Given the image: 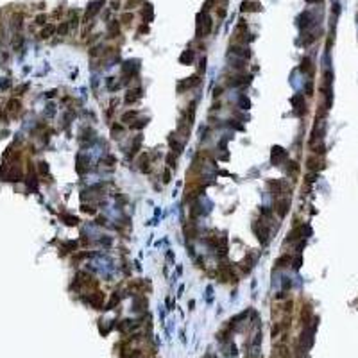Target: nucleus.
<instances>
[{
    "label": "nucleus",
    "mask_w": 358,
    "mask_h": 358,
    "mask_svg": "<svg viewBox=\"0 0 358 358\" xmlns=\"http://www.w3.org/2000/svg\"><path fill=\"white\" fill-rule=\"evenodd\" d=\"M99 6H102V2H91L90 6H88V11H86V18H90V16H93V14H97L99 13Z\"/></svg>",
    "instance_id": "9d476101"
},
{
    "label": "nucleus",
    "mask_w": 358,
    "mask_h": 358,
    "mask_svg": "<svg viewBox=\"0 0 358 358\" xmlns=\"http://www.w3.org/2000/svg\"><path fill=\"white\" fill-rule=\"evenodd\" d=\"M142 97V90L138 88V90H131L129 93H127V97H126V102L127 104H131V102H134V100H138Z\"/></svg>",
    "instance_id": "1a4fd4ad"
},
{
    "label": "nucleus",
    "mask_w": 358,
    "mask_h": 358,
    "mask_svg": "<svg viewBox=\"0 0 358 358\" xmlns=\"http://www.w3.org/2000/svg\"><path fill=\"white\" fill-rule=\"evenodd\" d=\"M220 93H222V88H215V93H213V95H215V97H219Z\"/></svg>",
    "instance_id": "e433bc0d"
},
{
    "label": "nucleus",
    "mask_w": 358,
    "mask_h": 358,
    "mask_svg": "<svg viewBox=\"0 0 358 358\" xmlns=\"http://www.w3.org/2000/svg\"><path fill=\"white\" fill-rule=\"evenodd\" d=\"M149 122V118H143V120H136V124H133V129H142V127H145Z\"/></svg>",
    "instance_id": "412c9836"
},
{
    "label": "nucleus",
    "mask_w": 358,
    "mask_h": 358,
    "mask_svg": "<svg viewBox=\"0 0 358 358\" xmlns=\"http://www.w3.org/2000/svg\"><path fill=\"white\" fill-rule=\"evenodd\" d=\"M136 111H127V113H124L122 115V122H129V120H134L136 118Z\"/></svg>",
    "instance_id": "f3484780"
},
{
    "label": "nucleus",
    "mask_w": 358,
    "mask_h": 358,
    "mask_svg": "<svg viewBox=\"0 0 358 358\" xmlns=\"http://www.w3.org/2000/svg\"><path fill=\"white\" fill-rule=\"evenodd\" d=\"M310 20H312V14L306 11V13H303V14L299 16V21H297V23H299V27H301V29H308V27L312 25V21H310Z\"/></svg>",
    "instance_id": "0eeeda50"
},
{
    "label": "nucleus",
    "mask_w": 358,
    "mask_h": 358,
    "mask_svg": "<svg viewBox=\"0 0 358 358\" xmlns=\"http://www.w3.org/2000/svg\"><path fill=\"white\" fill-rule=\"evenodd\" d=\"M120 31V27H118V21H113V23H109V36H116Z\"/></svg>",
    "instance_id": "a211bd4d"
},
{
    "label": "nucleus",
    "mask_w": 358,
    "mask_h": 358,
    "mask_svg": "<svg viewBox=\"0 0 358 358\" xmlns=\"http://www.w3.org/2000/svg\"><path fill=\"white\" fill-rule=\"evenodd\" d=\"M240 106H242V109H249V106H251L249 99L247 97H240Z\"/></svg>",
    "instance_id": "393cba45"
},
{
    "label": "nucleus",
    "mask_w": 358,
    "mask_h": 358,
    "mask_svg": "<svg viewBox=\"0 0 358 358\" xmlns=\"http://www.w3.org/2000/svg\"><path fill=\"white\" fill-rule=\"evenodd\" d=\"M147 16H149V20L152 18V6H145V9H143V18H145V21H147Z\"/></svg>",
    "instance_id": "5701e85b"
},
{
    "label": "nucleus",
    "mask_w": 358,
    "mask_h": 358,
    "mask_svg": "<svg viewBox=\"0 0 358 358\" xmlns=\"http://www.w3.org/2000/svg\"><path fill=\"white\" fill-rule=\"evenodd\" d=\"M140 145H142V136H138L136 140H134V145L131 147V154H136L138 149H140Z\"/></svg>",
    "instance_id": "4be33fe9"
},
{
    "label": "nucleus",
    "mask_w": 358,
    "mask_h": 358,
    "mask_svg": "<svg viewBox=\"0 0 358 358\" xmlns=\"http://www.w3.org/2000/svg\"><path fill=\"white\" fill-rule=\"evenodd\" d=\"M262 9V6L258 4V2H249V0H245V2H242V11L245 13V11H260Z\"/></svg>",
    "instance_id": "6e6552de"
},
{
    "label": "nucleus",
    "mask_w": 358,
    "mask_h": 358,
    "mask_svg": "<svg viewBox=\"0 0 358 358\" xmlns=\"http://www.w3.org/2000/svg\"><path fill=\"white\" fill-rule=\"evenodd\" d=\"M193 59H195V54H193V50L190 49V50H185V52L181 54L179 63H181V64H192V63H193Z\"/></svg>",
    "instance_id": "39448f33"
},
{
    "label": "nucleus",
    "mask_w": 358,
    "mask_h": 358,
    "mask_svg": "<svg viewBox=\"0 0 358 358\" xmlns=\"http://www.w3.org/2000/svg\"><path fill=\"white\" fill-rule=\"evenodd\" d=\"M45 18H47L45 14H40V16L36 18V21H38V23H45Z\"/></svg>",
    "instance_id": "72a5a7b5"
},
{
    "label": "nucleus",
    "mask_w": 358,
    "mask_h": 358,
    "mask_svg": "<svg viewBox=\"0 0 358 358\" xmlns=\"http://www.w3.org/2000/svg\"><path fill=\"white\" fill-rule=\"evenodd\" d=\"M301 72L303 74H313V66H312V61L305 57L303 61H301Z\"/></svg>",
    "instance_id": "9b49d317"
},
{
    "label": "nucleus",
    "mask_w": 358,
    "mask_h": 358,
    "mask_svg": "<svg viewBox=\"0 0 358 358\" xmlns=\"http://www.w3.org/2000/svg\"><path fill=\"white\" fill-rule=\"evenodd\" d=\"M202 70H206V59H204V57L200 59V72H202Z\"/></svg>",
    "instance_id": "f704fd0d"
},
{
    "label": "nucleus",
    "mask_w": 358,
    "mask_h": 358,
    "mask_svg": "<svg viewBox=\"0 0 358 358\" xmlns=\"http://www.w3.org/2000/svg\"><path fill=\"white\" fill-rule=\"evenodd\" d=\"M102 161H104V163H107V165H115V163H116V158H115V156H107V158H104Z\"/></svg>",
    "instance_id": "bb28decb"
},
{
    "label": "nucleus",
    "mask_w": 358,
    "mask_h": 358,
    "mask_svg": "<svg viewBox=\"0 0 358 358\" xmlns=\"http://www.w3.org/2000/svg\"><path fill=\"white\" fill-rule=\"evenodd\" d=\"M83 210L86 213H90V215H95V208H88V206H83Z\"/></svg>",
    "instance_id": "2f4dec72"
},
{
    "label": "nucleus",
    "mask_w": 358,
    "mask_h": 358,
    "mask_svg": "<svg viewBox=\"0 0 358 358\" xmlns=\"http://www.w3.org/2000/svg\"><path fill=\"white\" fill-rule=\"evenodd\" d=\"M315 179H317V174H312V176H308V177H306V181H308V183H313Z\"/></svg>",
    "instance_id": "473e14b6"
},
{
    "label": "nucleus",
    "mask_w": 358,
    "mask_h": 358,
    "mask_svg": "<svg viewBox=\"0 0 358 358\" xmlns=\"http://www.w3.org/2000/svg\"><path fill=\"white\" fill-rule=\"evenodd\" d=\"M111 6H113V9H118V7H120V4H118V2H113Z\"/></svg>",
    "instance_id": "58836bf2"
},
{
    "label": "nucleus",
    "mask_w": 358,
    "mask_h": 358,
    "mask_svg": "<svg viewBox=\"0 0 358 358\" xmlns=\"http://www.w3.org/2000/svg\"><path fill=\"white\" fill-rule=\"evenodd\" d=\"M211 31V18L204 13V29H202V34H210Z\"/></svg>",
    "instance_id": "2eb2a0df"
},
{
    "label": "nucleus",
    "mask_w": 358,
    "mask_h": 358,
    "mask_svg": "<svg viewBox=\"0 0 358 358\" xmlns=\"http://www.w3.org/2000/svg\"><path fill=\"white\" fill-rule=\"evenodd\" d=\"M301 262H303V260H301V256H297V258H295V262H294V269H299V267H301Z\"/></svg>",
    "instance_id": "7c9ffc66"
},
{
    "label": "nucleus",
    "mask_w": 358,
    "mask_h": 358,
    "mask_svg": "<svg viewBox=\"0 0 358 358\" xmlns=\"http://www.w3.org/2000/svg\"><path fill=\"white\" fill-rule=\"evenodd\" d=\"M145 31H149V27L147 25H142V27H140V32H145Z\"/></svg>",
    "instance_id": "4c0bfd02"
},
{
    "label": "nucleus",
    "mask_w": 358,
    "mask_h": 358,
    "mask_svg": "<svg viewBox=\"0 0 358 358\" xmlns=\"http://www.w3.org/2000/svg\"><path fill=\"white\" fill-rule=\"evenodd\" d=\"M308 4H315V2H321V0H306Z\"/></svg>",
    "instance_id": "ea45409f"
},
{
    "label": "nucleus",
    "mask_w": 358,
    "mask_h": 358,
    "mask_svg": "<svg viewBox=\"0 0 358 358\" xmlns=\"http://www.w3.org/2000/svg\"><path fill=\"white\" fill-rule=\"evenodd\" d=\"M54 31H56V27H54V25H47V27L41 31V36H43V38H49L50 34H54Z\"/></svg>",
    "instance_id": "6ab92c4d"
},
{
    "label": "nucleus",
    "mask_w": 358,
    "mask_h": 358,
    "mask_svg": "<svg viewBox=\"0 0 358 358\" xmlns=\"http://www.w3.org/2000/svg\"><path fill=\"white\" fill-rule=\"evenodd\" d=\"M288 158V154H286V150L283 147H272V154H270V161H272L274 165H279L281 161Z\"/></svg>",
    "instance_id": "f257e3e1"
},
{
    "label": "nucleus",
    "mask_w": 358,
    "mask_h": 358,
    "mask_svg": "<svg viewBox=\"0 0 358 358\" xmlns=\"http://www.w3.org/2000/svg\"><path fill=\"white\" fill-rule=\"evenodd\" d=\"M61 219H63V220H66V224H68V226H77V224H79V219H77V217H74V215H63Z\"/></svg>",
    "instance_id": "dca6fc26"
},
{
    "label": "nucleus",
    "mask_w": 358,
    "mask_h": 358,
    "mask_svg": "<svg viewBox=\"0 0 358 358\" xmlns=\"http://www.w3.org/2000/svg\"><path fill=\"white\" fill-rule=\"evenodd\" d=\"M199 83H200L199 75L188 77L186 81H183V83H179V84H177V91H185V88H193V86H197Z\"/></svg>",
    "instance_id": "f03ea898"
},
{
    "label": "nucleus",
    "mask_w": 358,
    "mask_h": 358,
    "mask_svg": "<svg viewBox=\"0 0 358 358\" xmlns=\"http://www.w3.org/2000/svg\"><path fill=\"white\" fill-rule=\"evenodd\" d=\"M169 181H170V172L169 170H165V172H163V183H169Z\"/></svg>",
    "instance_id": "c756f323"
},
{
    "label": "nucleus",
    "mask_w": 358,
    "mask_h": 358,
    "mask_svg": "<svg viewBox=\"0 0 358 358\" xmlns=\"http://www.w3.org/2000/svg\"><path fill=\"white\" fill-rule=\"evenodd\" d=\"M68 27H70V25H68V23H66V21H64V23H61V25H59V27H57V32H59V34H61V36H64V34H66V32H68Z\"/></svg>",
    "instance_id": "b1692460"
},
{
    "label": "nucleus",
    "mask_w": 358,
    "mask_h": 358,
    "mask_svg": "<svg viewBox=\"0 0 358 358\" xmlns=\"http://www.w3.org/2000/svg\"><path fill=\"white\" fill-rule=\"evenodd\" d=\"M231 50L236 56H242V57H249L251 56V52H249V49H243V47H238V45H235V47H231Z\"/></svg>",
    "instance_id": "f8f14e48"
},
{
    "label": "nucleus",
    "mask_w": 358,
    "mask_h": 358,
    "mask_svg": "<svg viewBox=\"0 0 358 358\" xmlns=\"http://www.w3.org/2000/svg\"><path fill=\"white\" fill-rule=\"evenodd\" d=\"M116 133H118V134L122 133V127L120 126H113V138H116Z\"/></svg>",
    "instance_id": "cd10ccee"
},
{
    "label": "nucleus",
    "mask_w": 358,
    "mask_h": 358,
    "mask_svg": "<svg viewBox=\"0 0 358 358\" xmlns=\"http://www.w3.org/2000/svg\"><path fill=\"white\" fill-rule=\"evenodd\" d=\"M288 208H290V200L288 199H278L276 200V211H278L279 217H285L286 211H288Z\"/></svg>",
    "instance_id": "7ed1b4c3"
},
{
    "label": "nucleus",
    "mask_w": 358,
    "mask_h": 358,
    "mask_svg": "<svg viewBox=\"0 0 358 358\" xmlns=\"http://www.w3.org/2000/svg\"><path fill=\"white\" fill-rule=\"evenodd\" d=\"M306 163H308V169H312V170H319V169H322V167H324V165H322V163H319L315 158H308Z\"/></svg>",
    "instance_id": "ddd939ff"
},
{
    "label": "nucleus",
    "mask_w": 358,
    "mask_h": 358,
    "mask_svg": "<svg viewBox=\"0 0 358 358\" xmlns=\"http://www.w3.org/2000/svg\"><path fill=\"white\" fill-rule=\"evenodd\" d=\"M167 163H169L170 167H176V158H174V152L167 156Z\"/></svg>",
    "instance_id": "a878e982"
},
{
    "label": "nucleus",
    "mask_w": 358,
    "mask_h": 358,
    "mask_svg": "<svg viewBox=\"0 0 358 358\" xmlns=\"http://www.w3.org/2000/svg\"><path fill=\"white\" fill-rule=\"evenodd\" d=\"M290 102H292V106L297 107L301 102H305V95H295V97H292V100H290Z\"/></svg>",
    "instance_id": "aec40b11"
},
{
    "label": "nucleus",
    "mask_w": 358,
    "mask_h": 358,
    "mask_svg": "<svg viewBox=\"0 0 358 358\" xmlns=\"http://www.w3.org/2000/svg\"><path fill=\"white\" fill-rule=\"evenodd\" d=\"M102 301H104V294H100V292H95V294H91L88 297V303L91 306H95V308H100Z\"/></svg>",
    "instance_id": "20e7f679"
},
{
    "label": "nucleus",
    "mask_w": 358,
    "mask_h": 358,
    "mask_svg": "<svg viewBox=\"0 0 358 358\" xmlns=\"http://www.w3.org/2000/svg\"><path fill=\"white\" fill-rule=\"evenodd\" d=\"M285 263H290V254H283L281 258L276 260V267H278V269H279V267H285Z\"/></svg>",
    "instance_id": "4468645a"
},
{
    "label": "nucleus",
    "mask_w": 358,
    "mask_h": 358,
    "mask_svg": "<svg viewBox=\"0 0 358 358\" xmlns=\"http://www.w3.org/2000/svg\"><path fill=\"white\" fill-rule=\"evenodd\" d=\"M283 279H285V281H283V286H285V288H288V286H290V281H288V278H283Z\"/></svg>",
    "instance_id": "c9c22d12"
},
{
    "label": "nucleus",
    "mask_w": 358,
    "mask_h": 358,
    "mask_svg": "<svg viewBox=\"0 0 358 358\" xmlns=\"http://www.w3.org/2000/svg\"><path fill=\"white\" fill-rule=\"evenodd\" d=\"M129 20H133V14H131V13H126V14H122V21H129Z\"/></svg>",
    "instance_id": "c85d7f7f"
},
{
    "label": "nucleus",
    "mask_w": 358,
    "mask_h": 358,
    "mask_svg": "<svg viewBox=\"0 0 358 358\" xmlns=\"http://www.w3.org/2000/svg\"><path fill=\"white\" fill-rule=\"evenodd\" d=\"M254 231L258 235V238H260V242L262 243H267L269 242V229H267V226H262V229L254 224Z\"/></svg>",
    "instance_id": "423d86ee"
}]
</instances>
